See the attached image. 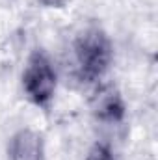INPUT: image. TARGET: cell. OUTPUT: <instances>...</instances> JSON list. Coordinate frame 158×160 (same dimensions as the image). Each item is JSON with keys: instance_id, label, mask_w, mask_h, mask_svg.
Returning <instances> with one entry per match:
<instances>
[{"instance_id": "1", "label": "cell", "mask_w": 158, "mask_h": 160, "mask_svg": "<svg viewBox=\"0 0 158 160\" xmlns=\"http://www.w3.org/2000/svg\"><path fill=\"white\" fill-rule=\"evenodd\" d=\"M77 77L84 84H99L114 63V43L108 32L99 24L82 28L73 41Z\"/></svg>"}, {"instance_id": "2", "label": "cell", "mask_w": 158, "mask_h": 160, "mask_svg": "<svg viewBox=\"0 0 158 160\" xmlns=\"http://www.w3.org/2000/svg\"><path fill=\"white\" fill-rule=\"evenodd\" d=\"M21 89L30 104L43 112L50 110L58 91V71L43 47H36L28 52L21 73Z\"/></svg>"}, {"instance_id": "3", "label": "cell", "mask_w": 158, "mask_h": 160, "mask_svg": "<svg viewBox=\"0 0 158 160\" xmlns=\"http://www.w3.org/2000/svg\"><path fill=\"white\" fill-rule=\"evenodd\" d=\"M89 112L99 123L121 125L126 118V101L116 84L99 82L89 99Z\"/></svg>"}, {"instance_id": "4", "label": "cell", "mask_w": 158, "mask_h": 160, "mask_svg": "<svg viewBox=\"0 0 158 160\" xmlns=\"http://www.w3.org/2000/svg\"><path fill=\"white\" fill-rule=\"evenodd\" d=\"M7 160H47V143L39 130L30 127L17 128L6 143Z\"/></svg>"}, {"instance_id": "5", "label": "cell", "mask_w": 158, "mask_h": 160, "mask_svg": "<svg viewBox=\"0 0 158 160\" xmlns=\"http://www.w3.org/2000/svg\"><path fill=\"white\" fill-rule=\"evenodd\" d=\"M84 160H117V157H116L114 147H112L108 142L99 140V142H95V143L87 149Z\"/></svg>"}]
</instances>
